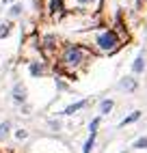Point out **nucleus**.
Listing matches in <instances>:
<instances>
[{
  "instance_id": "obj_1",
  "label": "nucleus",
  "mask_w": 147,
  "mask_h": 153,
  "mask_svg": "<svg viewBox=\"0 0 147 153\" xmlns=\"http://www.w3.org/2000/svg\"><path fill=\"white\" fill-rule=\"evenodd\" d=\"M89 54H91L89 48L80 45V43H67L58 54V67L63 71H67V74H76L87 65Z\"/></svg>"
},
{
  "instance_id": "obj_2",
  "label": "nucleus",
  "mask_w": 147,
  "mask_h": 153,
  "mask_svg": "<svg viewBox=\"0 0 147 153\" xmlns=\"http://www.w3.org/2000/svg\"><path fill=\"white\" fill-rule=\"evenodd\" d=\"M119 45H121V37L117 35L115 28H104V30H100L95 35V39H93V48H95L98 52H102V54L117 52Z\"/></svg>"
},
{
  "instance_id": "obj_3",
  "label": "nucleus",
  "mask_w": 147,
  "mask_h": 153,
  "mask_svg": "<svg viewBox=\"0 0 147 153\" xmlns=\"http://www.w3.org/2000/svg\"><path fill=\"white\" fill-rule=\"evenodd\" d=\"M39 48H41V52H44L46 56H52L58 50V37L56 35H44V37H41Z\"/></svg>"
},
{
  "instance_id": "obj_4",
  "label": "nucleus",
  "mask_w": 147,
  "mask_h": 153,
  "mask_svg": "<svg viewBox=\"0 0 147 153\" xmlns=\"http://www.w3.org/2000/svg\"><path fill=\"white\" fill-rule=\"evenodd\" d=\"M28 69H30V74H33L35 78H41V76H44L46 74V63H44V60H30V63H28Z\"/></svg>"
},
{
  "instance_id": "obj_5",
  "label": "nucleus",
  "mask_w": 147,
  "mask_h": 153,
  "mask_svg": "<svg viewBox=\"0 0 147 153\" xmlns=\"http://www.w3.org/2000/svg\"><path fill=\"white\" fill-rule=\"evenodd\" d=\"M13 101H15V104H24V101H26V86L22 82H17L13 86Z\"/></svg>"
},
{
  "instance_id": "obj_6",
  "label": "nucleus",
  "mask_w": 147,
  "mask_h": 153,
  "mask_svg": "<svg viewBox=\"0 0 147 153\" xmlns=\"http://www.w3.org/2000/svg\"><path fill=\"white\" fill-rule=\"evenodd\" d=\"M48 11H50V15H61L65 11V0H50Z\"/></svg>"
},
{
  "instance_id": "obj_7",
  "label": "nucleus",
  "mask_w": 147,
  "mask_h": 153,
  "mask_svg": "<svg viewBox=\"0 0 147 153\" xmlns=\"http://www.w3.org/2000/svg\"><path fill=\"white\" fill-rule=\"evenodd\" d=\"M119 86L121 88H125V91H132L136 88V78H132V76H125V78H121V82H119Z\"/></svg>"
},
{
  "instance_id": "obj_8",
  "label": "nucleus",
  "mask_w": 147,
  "mask_h": 153,
  "mask_svg": "<svg viewBox=\"0 0 147 153\" xmlns=\"http://www.w3.org/2000/svg\"><path fill=\"white\" fill-rule=\"evenodd\" d=\"M85 106H87V99H82V101H76V104H71V106H67L65 110L61 112V114H67V117H69V114H74V112H78V110H82Z\"/></svg>"
},
{
  "instance_id": "obj_9",
  "label": "nucleus",
  "mask_w": 147,
  "mask_h": 153,
  "mask_svg": "<svg viewBox=\"0 0 147 153\" xmlns=\"http://www.w3.org/2000/svg\"><path fill=\"white\" fill-rule=\"evenodd\" d=\"M74 4L78 9H95L100 4V0H74Z\"/></svg>"
},
{
  "instance_id": "obj_10",
  "label": "nucleus",
  "mask_w": 147,
  "mask_h": 153,
  "mask_svg": "<svg viewBox=\"0 0 147 153\" xmlns=\"http://www.w3.org/2000/svg\"><path fill=\"white\" fill-rule=\"evenodd\" d=\"M139 119H141V112H139V110H134L132 114H128V117H123V119H121V123H119V125L125 127V125H130V123H134V121H139Z\"/></svg>"
},
{
  "instance_id": "obj_11",
  "label": "nucleus",
  "mask_w": 147,
  "mask_h": 153,
  "mask_svg": "<svg viewBox=\"0 0 147 153\" xmlns=\"http://www.w3.org/2000/svg\"><path fill=\"white\" fill-rule=\"evenodd\" d=\"M143 69H145V58L143 56H136L134 63H132V74H141Z\"/></svg>"
},
{
  "instance_id": "obj_12",
  "label": "nucleus",
  "mask_w": 147,
  "mask_h": 153,
  "mask_svg": "<svg viewBox=\"0 0 147 153\" xmlns=\"http://www.w3.org/2000/svg\"><path fill=\"white\" fill-rule=\"evenodd\" d=\"M95 136H98V134H91V136L87 138L85 147H82V153H91V151H93V145H95Z\"/></svg>"
},
{
  "instance_id": "obj_13",
  "label": "nucleus",
  "mask_w": 147,
  "mask_h": 153,
  "mask_svg": "<svg viewBox=\"0 0 147 153\" xmlns=\"http://www.w3.org/2000/svg\"><path fill=\"white\" fill-rule=\"evenodd\" d=\"M112 106H115L112 99H104L102 104H100V112H102V114H108V112L112 110Z\"/></svg>"
},
{
  "instance_id": "obj_14",
  "label": "nucleus",
  "mask_w": 147,
  "mask_h": 153,
  "mask_svg": "<svg viewBox=\"0 0 147 153\" xmlns=\"http://www.w3.org/2000/svg\"><path fill=\"white\" fill-rule=\"evenodd\" d=\"M9 129H11V123H9V121H4V123H0V140H2V138H7Z\"/></svg>"
},
{
  "instance_id": "obj_15",
  "label": "nucleus",
  "mask_w": 147,
  "mask_h": 153,
  "mask_svg": "<svg viewBox=\"0 0 147 153\" xmlns=\"http://www.w3.org/2000/svg\"><path fill=\"white\" fill-rule=\"evenodd\" d=\"M9 33H11V24L4 22V24H0V39H4Z\"/></svg>"
},
{
  "instance_id": "obj_16",
  "label": "nucleus",
  "mask_w": 147,
  "mask_h": 153,
  "mask_svg": "<svg viewBox=\"0 0 147 153\" xmlns=\"http://www.w3.org/2000/svg\"><path fill=\"white\" fill-rule=\"evenodd\" d=\"M100 117H95V119H93L91 121V125H89V129H91V134H98V127H100Z\"/></svg>"
},
{
  "instance_id": "obj_17",
  "label": "nucleus",
  "mask_w": 147,
  "mask_h": 153,
  "mask_svg": "<svg viewBox=\"0 0 147 153\" xmlns=\"http://www.w3.org/2000/svg\"><path fill=\"white\" fill-rule=\"evenodd\" d=\"M134 149H147V136H143V138H139L134 142Z\"/></svg>"
},
{
  "instance_id": "obj_18",
  "label": "nucleus",
  "mask_w": 147,
  "mask_h": 153,
  "mask_svg": "<svg viewBox=\"0 0 147 153\" xmlns=\"http://www.w3.org/2000/svg\"><path fill=\"white\" fill-rule=\"evenodd\" d=\"M9 13H11L13 17H17L20 13H22V4H13V7H11V11H9Z\"/></svg>"
},
{
  "instance_id": "obj_19",
  "label": "nucleus",
  "mask_w": 147,
  "mask_h": 153,
  "mask_svg": "<svg viewBox=\"0 0 147 153\" xmlns=\"http://www.w3.org/2000/svg\"><path fill=\"white\" fill-rule=\"evenodd\" d=\"M26 136H28V131H26V129H17V131H15V138H20V140L26 138Z\"/></svg>"
}]
</instances>
